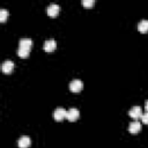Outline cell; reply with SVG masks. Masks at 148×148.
Here are the masks:
<instances>
[{"label":"cell","instance_id":"obj_1","mask_svg":"<svg viewBox=\"0 0 148 148\" xmlns=\"http://www.w3.org/2000/svg\"><path fill=\"white\" fill-rule=\"evenodd\" d=\"M82 88H83V83H82V81L79 80V79L73 80V81H71V83H69V89H71V91H73V92H79V91H81Z\"/></svg>","mask_w":148,"mask_h":148},{"label":"cell","instance_id":"obj_2","mask_svg":"<svg viewBox=\"0 0 148 148\" xmlns=\"http://www.w3.org/2000/svg\"><path fill=\"white\" fill-rule=\"evenodd\" d=\"M66 113H67V111H66L65 109H62V108H57V109L54 110V112H53V117H54L56 121H61L64 118H66Z\"/></svg>","mask_w":148,"mask_h":148},{"label":"cell","instance_id":"obj_3","mask_svg":"<svg viewBox=\"0 0 148 148\" xmlns=\"http://www.w3.org/2000/svg\"><path fill=\"white\" fill-rule=\"evenodd\" d=\"M79 116H80V113H79V110L77 109H69V110H67V113H66V118H67V120H69V121H75L77 118H79Z\"/></svg>","mask_w":148,"mask_h":148},{"label":"cell","instance_id":"obj_4","mask_svg":"<svg viewBox=\"0 0 148 148\" xmlns=\"http://www.w3.org/2000/svg\"><path fill=\"white\" fill-rule=\"evenodd\" d=\"M128 114H130V117L133 118V119H139V118H141V116H142V110H141L140 106H133V108L128 111Z\"/></svg>","mask_w":148,"mask_h":148},{"label":"cell","instance_id":"obj_5","mask_svg":"<svg viewBox=\"0 0 148 148\" xmlns=\"http://www.w3.org/2000/svg\"><path fill=\"white\" fill-rule=\"evenodd\" d=\"M59 10H60V7H59L58 5H56V3H51V5L47 7L46 13H47V15H49V16L54 17V16H57V15H58Z\"/></svg>","mask_w":148,"mask_h":148},{"label":"cell","instance_id":"obj_6","mask_svg":"<svg viewBox=\"0 0 148 148\" xmlns=\"http://www.w3.org/2000/svg\"><path fill=\"white\" fill-rule=\"evenodd\" d=\"M128 131H130V133H132V134L139 133V132L141 131V123L138 121V120L132 121V123L130 124V126H128Z\"/></svg>","mask_w":148,"mask_h":148},{"label":"cell","instance_id":"obj_7","mask_svg":"<svg viewBox=\"0 0 148 148\" xmlns=\"http://www.w3.org/2000/svg\"><path fill=\"white\" fill-rule=\"evenodd\" d=\"M56 47H57V43H56L54 39H49V40H46V42L44 43V46H43L44 51H46V52H53V51L56 50Z\"/></svg>","mask_w":148,"mask_h":148},{"label":"cell","instance_id":"obj_8","mask_svg":"<svg viewBox=\"0 0 148 148\" xmlns=\"http://www.w3.org/2000/svg\"><path fill=\"white\" fill-rule=\"evenodd\" d=\"M1 69H2L3 73H6V74H10V73L13 72V69H14V62L10 61V60H6V61L2 64Z\"/></svg>","mask_w":148,"mask_h":148},{"label":"cell","instance_id":"obj_9","mask_svg":"<svg viewBox=\"0 0 148 148\" xmlns=\"http://www.w3.org/2000/svg\"><path fill=\"white\" fill-rule=\"evenodd\" d=\"M31 145V140L29 136H21L18 140H17V146L20 148H28L29 146Z\"/></svg>","mask_w":148,"mask_h":148},{"label":"cell","instance_id":"obj_10","mask_svg":"<svg viewBox=\"0 0 148 148\" xmlns=\"http://www.w3.org/2000/svg\"><path fill=\"white\" fill-rule=\"evenodd\" d=\"M32 46V40L30 38H22L20 40V47L25 49V50H30Z\"/></svg>","mask_w":148,"mask_h":148},{"label":"cell","instance_id":"obj_11","mask_svg":"<svg viewBox=\"0 0 148 148\" xmlns=\"http://www.w3.org/2000/svg\"><path fill=\"white\" fill-rule=\"evenodd\" d=\"M138 29H139V31L142 32V34L148 32V20H142V21L138 24Z\"/></svg>","mask_w":148,"mask_h":148},{"label":"cell","instance_id":"obj_12","mask_svg":"<svg viewBox=\"0 0 148 148\" xmlns=\"http://www.w3.org/2000/svg\"><path fill=\"white\" fill-rule=\"evenodd\" d=\"M29 53H30V50H25V49H22V47L17 49V56L20 58H28Z\"/></svg>","mask_w":148,"mask_h":148},{"label":"cell","instance_id":"obj_13","mask_svg":"<svg viewBox=\"0 0 148 148\" xmlns=\"http://www.w3.org/2000/svg\"><path fill=\"white\" fill-rule=\"evenodd\" d=\"M7 16H8V12L6 9H1L0 10V21L1 22H5L6 18H7Z\"/></svg>","mask_w":148,"mask_h":148},{"label":"cell","instance_id":"obj_14","mask_svg":"<svg viewBox=\"0 0 148 148\" xmlns=\"http://www.w3.org/2000/svg\"><path fill=\"white\" fill-rule=\"evenodd\" d=\"M81 3H82V6H84V7H92V6L95 5V1H94V0H83Z\"/></svg>","mask_w":148,"mask_h":148},{"label":"cell","instance_id":"obj_15","mask_svg":"<svg viewBox=\"0 0 148 148\" xmlns=\"http://www.w3.org/2000/svg\"><path fill=\"white\" fill-rule=\"evenodd\" d=\"M141 121H142L143 124L148 125V111H146L145 113H142V116H141Z\"/></svg>","mask_w":148,"mask_h":148},{"label":"cell","instance_id":"obj_16","mask_svg":"<svg viewBox=\"0 0 148 148\" xmlns=\"http://www.w3.org/2000/svg\"><path fill=\"white\" fill-rule=\"evenodd\" d=\"M145 109H146V111H148V99L145 102Z\"/></svg>","mask_w":148,"mask_h":148}]
</instances>
